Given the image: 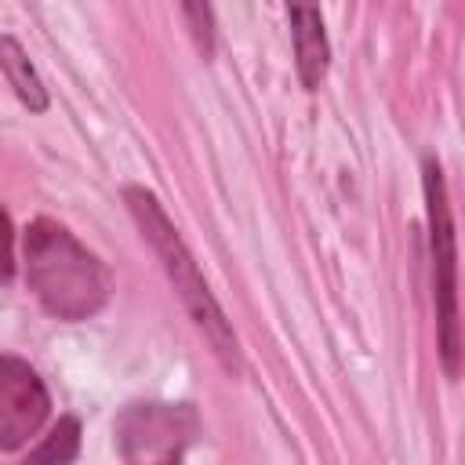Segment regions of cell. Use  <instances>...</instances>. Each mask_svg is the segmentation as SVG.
<instances>
[{
  "instance_id": "ba28073f",
  "label": "cell",
  "mask_w": 465,
  "mask_h": 465,
  "mask_svg": "<svg viewBox=\"0 0 465 465\" xmlns=\"http://www.w3.org/2000/svg\"><path fill=\"white\" fill-rule=\"evenodd\" d=\"M80 454V421L73 414L58 418V425L44 436V443L29 447L33 461H73Z\"/></svg>"
},
{
  "instance_id": "7a4b0ae2",
  "label": "cell",
  "mask_w": 465,
  "mask_h": 465,
  "mask_svg": "<svg viewBox=\"0 0 465 465\" xmlns=\"http://www.w3.org/2000/svg\"><path fill=\"white\" fill-rule=\"evenodd\" d=\"M124 203L138 225V232L145 236V243L153 247V254L160 258L178 302L185 305V312L193 316V323L203 331V338L211 341V352L218 356V363L229 371V374H240L243 371V356H240V338L225 316V309L218 305L211 283L203 280L193 251L185 247L182 232L174 229V222L167 218L163 203L156 200V193H149L145 185H127L124 189Z\"/></svg>"
},
{
  "instance_id": "5b68a950",
  "label": "cell",
  "mask_w": 465,
  "mask_h": 465,
  "mask_svg": "<svg viewBox=\"0 0 465 465\" xmlns=\"http://www.w3.org/2000/svg\"><path fill=\"white\" fill-rule=\"evenodd\" d=\"M51 414V396L40 374L18 360L0 356V450H22L33 436H40Z\"/></svg>"
},
{
  "instance_id": "30bf717a",
  "label": "cell",
  "mask_w": 465,
  "mask_h": 465,
  "mask_svg": "<svg viewBox=\"0 0 465 465\" xmlns=\"http://www.w3.org/2000/svg\"><path fill=\"white\" fill-rule=\"evenodd\" d=\"M15 269V254H11V218L0 207V280H11Z\"/></svg>"
},
{
  "instance_id": "3957f363",
  "label": "cell",
  "mask_w": 465,
  "mask_h": 465,
  "mask_svg": "<svg viewBox=\"0 0 465 465\" xmlns=\"http://www.w3.org/2000/svg\"><path fill=\"white\" fill-rule=\"evenodd\" d=\"M425 211H429V258H432V298H436V327L440 352L450 378L461 367V323H458V247H454V218L447 200V182L440 160H425Z\"/></svg>"
},
{
  "instance_id": "277c9868",
  "label": "cell",
  "mask_w": 465,
  "mask_h": 465,
  "mask_svg": "<svg viewBox=\"0 0 465 465\" xmlns=\"http://www.w3.org/2000/svg\"><path fill=\"white\" fill-rule=\"evenodd\" d=\"M113 432L124 461H178L200 436V418L189 403H131Z\"/></svg>"
},
{
  "instance_id": "6da1fadb",
  "label": "cell",
  "mask_w": 465,
  "mask_h": 465,
  "mask_svg": "<svg viewBox=\"0 0 465 465\" xmlns=\"http://www.w3.org/2000/svg\"><path fill=\"white\" fill-rule=\"evenodd\" d=\"M22 269L33 298L54 320L80 323L109 305L113 276L62 222L33 218L22 232Z\"/></svg>"
},
{
  "instance_id": "52a82bcc",
  "label": "cell",
  "mask_w": 465,
  "mask_h": 465,
  "mask_svg": "<svg viewBox=\"0 0 465 465\" xmlns=\"http://www.w3.org/2000/svg\"><path fill=\"white\" fill-rule=\"evenodd\" d=\"M0 73H4L7 87L18 94V102H22L29 113H47V105H51L47 87H44L36 65L29 62L25 47H22L18 36H11V33H0Z\"/></svg>"
},
{
  "instance_id": "9c48e42d",
  "label": "cell",
  "mask_w": 465,
  "mask_h": 465,
  "mask_svg": "<svg viewBox=\"0 0 465 465\" xmlns=\"http://www.w3.org/2000/svg\"><path fill=\"white\" fill-rule=\"evenodd\" d=\"M182 11H185V22H189V33H193V44L203 58L214 54V7L211 0H178Z\"/></svg>"
},
{
  "instance_id": "8992f818",
  "label": "cell",
  "mask_w": 465,
  "mask_h": 465,
  "mask_svg": "<svg viewBox=\"0 0 465 465\" xmlns=\"http://www.w3.org/2000/svg\"><path fill=\"white\" fill-rule=\"evenodd\" d=\"M291 18V40H294V65L305 91H316L331 65V44L320 15V0H283Z\"/></svg>"
}]
</instances>
